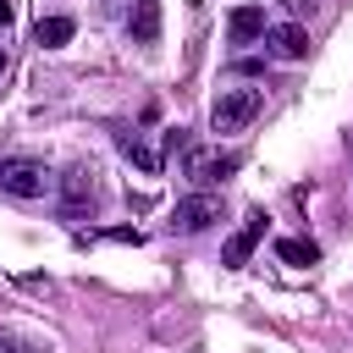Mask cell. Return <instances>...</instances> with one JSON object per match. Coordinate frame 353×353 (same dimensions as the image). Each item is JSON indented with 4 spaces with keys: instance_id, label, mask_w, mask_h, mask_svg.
Instances as JSON below:
<instances>
[{
    "instance_id": "cell-1",
    "label": "cell",
    "mask_w": 353,
    "mask_h": 353,
    "mask_svg": "<svg viewBox=\"0 0 353 353\" xmlns=\"http://www.w3.org/2000/svg\"><path fill=\"white\" fill-rule=\"evenodd\" d=\"M259 110H265V94L259 88H221V99L210 105V127L215 132H243Z\"/></svg>"
},
{
    "instance_id": "cell-2",
    "label": "cell",
    "mask_w": 353,
    "mask_h": 353,
    "mask_svg": "<svg viewBox=\"0 0 353 353\" xmlns=\"http://www.w3.org/2000/svg\"><path fill=\"white\" fill-rule=\"evenodd\" d=\"M0 193H11V199H39V193H50V171H44V160L0 154Z\"/></svg>"
},
{
    "instance_id": "cell-3",
    "label": "cell",
    "mask_w": 353,
    "mask_h": 353,
    "mask_svg": "<svg viewBox=\"0 0 353 353\" xmlns=\"http://www.w3.org/2000/svg\"><path fill=\"white\" fill-rule=\"evenodd\" d=\"M226 215V204L215 199V193H188V199H176V210H171V232H182V237H193V232H210L215 221Z\"/></svg>"
},
{
    "instance_id": "cell-4",
    "label": "cell",
    "mask_w": 353,
    "mask_h": 353,
    "mask_svg": "<svg viewBox=\"0 0 353 353\" xmlns=\"http://www.w3.org/2000/svg\"><path fill=\"white\" fill-rule=\"evenodd\" d=\"M243 165V154H232V149H193L188 154V176H193V188H215V182H226L232 171Z\"/></svg>"
},
{
    "instance_id": "cell-5",
    "label": "cell",
    "mask_w": 353,
    "mask_h": 353,
    "mask_svg": "<svg viewBox=\"0 0 353 353\" xmlns=\"http://www.w3.org/2000/svg\"><path fill=\"white\" fill-rule=\"evenodd\" d=\"M259 237H265V210H248V221L226 237V248H221V265L226 270H243L248 265V254L259 248Z\"/></svg>"
},
{
    "instance_id": "cell-6",
    "label": "cell",
    "mask_w": 353,
    "mask_h": 353,
    "mask_svg": "<svg viewBox=\"0 0 353 353\" xmlns=\"http://www.w3.org/2000/svg\"><path fill=\"white\" fill-rule=\"evenodd\" d=\"M61 210L77 221L83 210H94V171L88 165H72L66 176H61Z\"/></svg>"
},
{
    "instance_id": "cell-7",
    "label": "cell",
    "mask_w": 353,
    "mask_h": 353,
    "mask_svg": "<svg viewBox=\"0 0 353 353\" xmlns=\"http://www.w3.org/2000/svg\"><path fill=\"white\" fill-rule=\"evenodd\" d=\"M265 39H270V50H276L281 61H303V55H309L303 22H276V28H265Z\"/></svg>"
},
{
    "instance_id": "cell-8",
    "label": "cell",
    "mask_w": 353,
    "mask_h": 353,
    "mask_svg": "<svg viewBox=\"0 0 353 353\" xmlns=\"http://www.w3.org/2000/svg\"><path fill=\"white\" fill-rule=\"evenodd\" d=\"M127 33L132 44H160V0H138L127 17Z\"/></svg>"
},
{
    "instance_id": "cell-9",
    "label": "cell",
    "mask_w": 353,
    "mask_h": 353,
    "mask_svg": "<svg viewBox=\"0 0 353 353\" xmlns=\"http://www.w3.org/2000/svg\"><path fill=\"white\" fill-rule=\"evenodd\" d=\"M226 33H232V44H254V39H265V11H259V6H237V11L226 17Z\"/></svg>"
},
{
    "instance_id": "cell-10",
    "label": "cell",
    "mask_w": 353,
    "mask_h": 353,
    "mask_svg": "<svg viewBox=\"0 0 353 353\" xmlns=\"http://www.w3.org/2000/svg\"><path fill=\"white\" fill-rule=\"evenodd\" d=\"M72 33H77V22H72V17H39V28H33V44H44V50H61Z\"/></svg>"
},
{
    "instance_id": "cell-11",
    "label": "cell",
    "mask_w": 353,
    "mask_h": 353,
    "mask_svg": "<svg viewBox=\"0 0 353 353\" xmlns=\"http://www.w3.org/2000/svg\"><path fill=\"white\" fill-rule=\"evenodd\" d=\"M116 149H121V154H127V160H132L138 171H149V176L160 171V149H149V143H143L138 132H121V138H116Z\"/></svg>"
},
{
    "instance_id": "cell-12",
    "label": "cell",
    "mask_w": 353,
    "mask_h": 353,
    "mask_svg": "<svg viewBox=\"0 0 353 353\" xmlns=\"http://www.w3.org/2000/svg\"><path fill=\"white\" fill-rule=\"evenodd\" d=\"M276 259H281V265H320V248H314L309 237H281V243H276Z\"/></svg>"
},
{
    "instance_id": "cell-13",
    "label": "cell",
    "mask_w": 353,
    "mask_h": 353,
    "mask_svg": "<svg viewBox=\"0 0 353 353\" xmlns=\"http://www.w3.org/2000/svg\"><path fill=\"white\" fill-rule=\"evenodd\" d=\"M165 149H188V132L182 127H165Z\"/></svg>"
},
{
    "instance_id": "cell-14",
    "label": "cell",
    "mask_w": 353,
    "mask_h": 353,
    "mask_svg": "<svg viewBox=\"0 0 353 353\" xmlns=\"http://www.w3.org/2000/svg\"><path fill=\"white\" fill-rule=\"evenodd\" d=\"M0 353H39V347H22V342H11V336H0Z\"/></svg>"
},
{
    "instance_id": "cell-15",
    "label": "cell",
    "mask_w": 353,
    "mask_h": 353,
    "mask_svg": "<svg viewBox=\"0 0 353 353\" xmlns=\"http://www.w3.org/2000/svg\"><path fill=\"white\" fill-rule=\"evenodd\" d=\"M287 6H292V11H298V17H303V11H314V6H320V0H287Z\"/></svg>"
},
{
    "instance_id": "cell-16",
    "label": "cell",
    "mask_w": 353,
    "mask_h": 353,
    "mask_svg": "<svg viewBox=\"0 0 353 353\" xmlns=\"http://www.w3.org/2000/svg\"><path fill=\"white\" fill-rule=\"evenodd\" d=\"M11 17H17V11H11V0H0V28H11Z\"/></svg>"
},
{
    "instance_id": "cell-17",
    "label": "cell",
    "mask_w": 353,
    "mask_h": 353,
    "mask_svg": "<svg viewBox=\"0 0 353 353\" xmlns=\"http://www.w3.org/2000/svg\"><path fill=\"white\" fill-rule=\"evenodd\" d=\"M0 72H6V50H0Z\"/></svg>"
}]
</instances>
